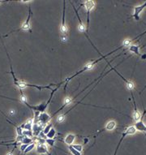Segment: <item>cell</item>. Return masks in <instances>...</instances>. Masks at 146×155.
Masks as SVG:
<instances>
[{
  "instance_id": "cell-13",
  "label": "cell",
  "mask_w": 146,
  "mask_h": 155,
  "mask_svg": "<svg viewBox=\"0 0 146 155\" xmlns=\"http://www.w3.org/2000/svg\"><path fill=\"white\" fill-rule=\"evenodd\" d=\"M73 8L75 9V12H76V15H77V17H78L79 21H80V25H79V28H78L79 30H80V32H81V33H84V32H85V29H86L85 26H84V24H83V23H82V21H81V20H80V15H79L78 12H77L76 9H75V8L74 6H73Z\"/></svg>"
},
{
  "instance_id": "cell-12",
  "label": "cell",
  "mask_w": 146,
  "mask_h": 155,
  "mask_svg": "<svg viewBox=\"0 0 146 155\" xmlns=\"http://www.w3.org/2000/svg\"><path fill=\"white\" fill-rule=\"evenodd\" d=\"M33 124V119H29V120L24 124V129L27 130V131H32Z\"/></svg>"
},
{
  "instance_id": "cell-2",
  "label": "cell",
  "mask_w": 146,
  "mask_h": 155,
  "mask_svg": "<svg viewBox=\"0 0 146 155\" xmlns=\"http://www.w3.org/2000/svg\"><path fill=\"white\" fill-rule=\"evenodd\" d=\"M61 32V40L63 42L67 41V27L65 24V2H63V17H62V24L60 27Z\"/></svg>"
},
{
  "instance_id": "cell-17",
  "label": "cell",
  "mask_w": 146,
  "mask_h": 155,
  "mask_svg": "<svg viewBox=\"0 0 146 155\" xmlns=\"http://www.w3.org/2000/svg\"><path fill=\"white\" fill-rule=\"evenodd\" d=\"M140 118H141V115H140V112L137 110H134V114H133V119H134V120L136 121V122H139Z\"/></svg>"
},
{
  "instance_id": "cell-24",
  "label": "cell",
  "mask_w": 146,
  "mask_h": 155,
  "mask_svg": "<svg viewBox=\"0 0 146 155\" xmlns=\"http://www.w3.org/2000/svg\"><path fill=\"white\" fill-rule=\"evenodd\" d=\"M64 114H61V115L59 116V118H58V121H59V123H63V121H64Z\"/></svg>"
},
{
  "instance_id": "cell-6",
  "label": "cell",
  "mask_w": 146,
  "mask_h": 155,
  "mask_svg": "<svg viewBox=\"0 0 146 155\" xmlns=\"http://www.w3.org/2000/svg\"><path fill=\"white\" fill-rule=\"evenodd\" d=\"M112 69H113V70H114V71H115V72H116V73H117V74H118V75H119V76H120V77H121V78H122V79H123V80H124V82H125V83H126V84H127V89H129V90H130V91H132V90H133V89H134V88H135V86H134V84H133V83H132V82H131V81H129V80H126V79H125V78H124V76H122V75H121V74H119V72H117V71H116V70L115 69V68H112Z\"/></svg>"
},
{
  "instance_id": "cell-23",
  "label": "cell",
  "mask_w": 146,
  "mask_h": 155,
  "mask_svg": "<svg viewBox=\"0 0 146 155\" xmlns=\"http://www.w3.org/2000/svg\"><path fill=\"white\" fill-rule=\"evenodd\" d=\"M131 45V41L130 40H125L123 43V46H130Z\"/></svg>"
},
{
  "instance_id": "cell-28",
  "label": "cell",
  "mask_w": 146,
  "mask_h": 155,
  "mask_svg": "<svg viewBox=\"0 0 146 155\" xmlns=\"http://www.w3.org/2000/svg\"><path fill=\"white\" fill-rule=\"evenodd\" d=\"M0 3H1V2H0Z\"/></svg>"
},
{
  "instance_id": "cell-18",
  "label": "cell",
  "mask_w": 146,
  "mask_h": 155,
  "mask_svg": "<svg viewBox=\"0 0 146 155\" xmlns=\"http://www.w3.org/2000/svg\"><path fill=\"white\" fill-rule=\"evenodd\" d=\"M36 148V143H32V144H30V145H28V147L26 148V149L24 150V154H27V153H29V152H30V151H32L33 150V149H35Z\"/></svg>"
},
{
  "instance_id": "cell-8",
  "label": "cell",
  "mask_w": 146,
  "mask_h": 155,
  "mask_svg": "<svg viewBox=\"0 0 146 155\" xmlns=\"http://www.w3.org/2000/svg\"><path fill=\"white\" fill-rule=\"evenodd\" d=\"M36 151L37 153L40 154H49L47 147L45 145H38L36 147Z\"/></svg>"
},
{
  "instance_id": "cell-10",
  "label": "cell",
  "mask_w": 146,
  "mask_h": 155,
  "mask_svg": "<svg viewBox=\"0 0 146 155\" xmlns=\"http://www.w3.org/2000/svg\"><path fill=\"white\" fill-rule=\"evenodd\" d=\"M116 126H117V124H116L115 121L110 120L106 124L105 128V130H107V131H113V130L116 128Z\"/></svg>"
},
{
  "instance_id": "cell-26",
  "label": "cell",
  "mask_w": 146,
  "mask_h": 155,
  "mask_svg": "<svg viewBox=\"0 0 146 155\" xmlns=\"http://www.w3.org/2000/svg\"><path fill=\"white\" fill-rule=\"evenodd\" d=\"M14 113H15V110H10V114L11 115V114H13Z\"/></svg>"
},
{
  "instance_id": "cell-19",
  "label": "cell",
  "mask_w": 146,
  "mask_h": 155,
  "mask_svg": "<svg viewBox=\"0 0 146 155\" xmlns=\"http://www.w3.org/2000/svg\"><path fill=\"white\" fill-rule=\"evenodd\" d=\"M52 128V124H46L45 126V128H43V130H42V132L44 133L45 135H46L47 133L50 132V130Z\"/></svg>"
},
{
  "instance_id": "cell-15",
  "label": "cell",
  "mask_w": 146,
  "mask_h": 155,
  "mask_svg": "<svg viewBox=\"0 0 146 155\" xmlns=\"http://www.w3.org/2000/svg\"><path fill=\"white\" fill-rule=\"evenodd\" d=\"M33 139L31 138V137H29V136H24L23 137L22 140H21V143L24 144V145H30V144L33 143Z\"/></svg>"
},
{
  "instance_id": "cell-3",
  "label": "cell",
  "mask_w": 146,
  "mask_h": 155,
  "mask_svg": "<svg viewBox=\"0 0 146 155\" xmlns=\"http://www.w3.org/2000/svg\"><path fill=\"white\" fill-rule=\"evenodd\" d=\"M50 119H51V116H50L47 113L43 112V113H40L37 119H34L33 123L38 122L41 126H42L43 128H45V126L48 124V122L50 120Z\"/></svg>"
},
{
  "instance_id": "cell-7",
  "label": "cell",
  "mask_w": 146,
  "mask_h": 155,
  "mask_svg": "<svg viewBox=\"0 0 146 155\" xmlns=\"http://www.w3.org/2000/svg\"><path fill=\"white\" fill-rule=\"evenodd\" d=\"M75 135L70 133V134H67V135L66 136H65L64 142L68 146H69V145H73V142L75 141Z\"/></svg>"
},
{
  "instance_id": "cell-16",
  "label": "cell",
  "mask_w": 146,
  "mask_h": 155,
  "mask_svg": "<svg viewBox=\"0 0 146 155\" xmlns=\"http://www.w3.org/2000/svg\"><path fill=\"white\" fill-rule=\"evenodd\" d=\"M56 135V131L55 129H54V128H52L50 130V132H49L48 133H47L46 135V138L47 139H54V137Z\"/></svg>"
},
{
  "instance_id": "cell-1",
  "label": "cell",
  "mask_w": 146,
  "mask_h": 155,
  "mask_svg": "<svg viewBox=\"0 0 146 155\" xmlns=\"http://www.w3.org/2000/svg\"><path fill=\"white\" fill-rule=\"evenodd\" d=\"M111 54V53H110ZM110 54H105V56H101V58H100V59H97V60H94V61H93L92 63H89L88 64H86L85 65V67H84L83 68H82L81 70H80V71L78 72H76V73H75L74 74L73 76H70V77H68V78H67L66 80H63L64 81V83L66 82V83H67L69 80H71V79H73L74 77H75L76 76H78V75H80V74H81L82 72H84V71H87V70H90V69H92L94 67V65L96 64V63H97L99 61H101V59H105V57H107L108 55H110Z\"/></svg>"
},
{
  "instance_id": "cell-20",
  "label": "cell",
  "mask_w": 146,
  "mask_h": 155,
  "mask_svg": "<svg viewBox=\"0 0 146 155\" xmlns=\"http://www.w3.org/2000/svg\"><path fill=\"white\" fill-rule=\"evenodd\" d=\"M68 149H69L70 152H71L73 155H81V154H80V152H78V151H76L75 149H73L72 146H71V145L68 146Z\"/></svg>"
},
{
  "instance_id": "cell-4",
  "label": "cell",
  "mask_w": 146,
  "mask_h": 155,
  "mask_svg": "<svg viewBox=\"0 0 146 155\" xmlns=\"http://www.w3.org/2000/svg\"><path fill=\"white\" fill-rule=\"evenodd\" d=\"M95 6V3L94 1H85L84 2V7L86 8V11H87V27H89V13L90 11L94 9Z\"/></svg>"
},
{
  "instance_id": "cell-14",
  "label": "cell",
  "mask_w": 146,
  "mask_h": 155,
  "mask_svg": "<svg viewBox=\"0 0 146 155\" xmlns=\"http://www.w3.org/2000/svg\"><path fill=\"white\" fill-rule=\"evenodd\" d=\"M129 50H130V51L133 52L134 54L140 55V47H139V45H131L129 46Z\"/></svg>"
},
{
  "instance_id": "cell-25",
  "label": "cell",
  "mask_w": 146,
  "mask_h": 155,
  "mask_svg": "<svg viewBox=\"0 0 146 155\" xmlns=\"http://www.w3.org/2000/svg\"><path fill=\"white\" fill-rule=\"evenodd\" d=\"M27 147H28V145H24V144H23V145L20 146V150L21 151H24V150H25Z\"/></svg>"
},
{
  "instance_id": "cell-11",
  "label": "cell",
  "mask_w": 146,
  "mask_h": 155,
  "mask_svg": "<svg viewBox=\"0 0 146 155\" xmlns=\"http://www.w3.org/2000/svg\"><path fill=\"white\" fill-rule=\"evenodd\" d=\"M30 16H31V10L30 8H29V17H28L27 20L25 21V22L23 24L22 27H21V29H23V30L26 31V30H29V29H30V24H29V20H30Z\"/></svg>"
},
{
  "instance_id": "cell-21",
  "label": "cell",
  "mask_w": 146,
  "mask_h": 155,
  "mask_svg": "<svg viewBox=\"0 0 146 155\" xmlns=\"http://www.w3.org/2000/svg\"><path fill=\"white\" fill-rule=\"evenodd\" d=\"M72 146L73 149H75L76 151H78V152L81 153L82 149H83V146H82L81 145H71Z\"/></svg>"
},
{
  "instance_id": "cell-5",
  "label": "cell",
  "mask_w": 146,
  "mask_h": 155,
  "mask_svg": "<svg viewBox=\"0 0 146 155\" xmlns=\"http://www.w3.org/2000/svg\"><path fill=\"white\" fill-rule=\"evenodd\" d=\"M146 8V1L145 2L143 5H140V6H136L134 8V14H133V16L136 20H139L140 18V14L141 13V11Z\"/></svg>"
},
{
  "instance_id": "cell-27",
  "label": "cell",
  "mask_w": 146,
  "mask_h": 155,
  "mask_svg": "<svg viewBox=\"0 0 146 155\" xmlns=\"http://www.w3.org/2000/svg\"><path fill=\"white\" fill-rule=\"evenodd\" d=\"M7 155H13V153H12V152H8L7 154Z\"/></svg>"
},
{
  "instance_id": "cell-9",
  "label": "cell",
  "mask_w": 146,
  "mask_h": 155,
  "mask_svg": "<svg viewBox=\"0 0 146 155\" xmlns=\"http://www.w3.org/2000/svg\"><path fill=\"white\" fill-rule=\"evenodd\" d=\"M135 128H136V129L138 130V131L143 132H146V126L141 120H140L139 122L136 123Z\"/></svg>"
},
{
  "instance_id": "cell-22",
  "label": "cell",
  "mask_w": 146,
  "mask_h": 155,
  "mask_svg": "<svg viewBox=\"0 0 146 155\" xmlns=\"http://www.w3.org/2000/svg\"><path fill=\"white\" fill-rule=\"evenodd\" d=\"M45 143H47L49 145H50V146H54L55 141H54V139H45Z\"/></svg>"
}]
</instances>
